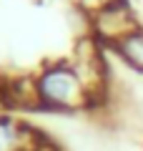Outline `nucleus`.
Instances as JSON below:
<instances>
[{
	"label": "nucleus",
	"mask_w": 143,
	"mask_h": 151,
	"mask_svg": "<svg viewBox=\"0 0 143 151\" xmlns=\"http://www.w3.org/2000/svg\"><path fill=\"white\" fill-rule=\"evenodd\" d=\"M35 88L40 108H48V111H75L93 103L90 86L68 63L48 65L35 78Z\"/></svg>",
	"instance_id": "nucleus-1"
},
{
	"label": "nucleus",
	"mask_w": 143,
	"mask_h": 151,
	"mask_svg": "<svg viewBox=\"0 0 143 151\" xmlns=\"http://www.w3.org/2000/svg\"><path fill=\"white\" fill-rule=\"evenodd\" d=\"M33 131L0 113V151H30Z\"/></svg>",
	"instance_id": "nucleus-2"
},
{
	"label": "nucleus",
	"mask_w": 143,
	"mask_h": 151,
	"mask_svg": "<svg viewBox=\"0 0 143 151\" xmlns=\"http://www.w3.org/2000/svg\"><path fill=\"white\" fill-rule=\"evenodd\" d=\"M113 48L118 50V55H121L126 63H131L133 68L143 70V28L131 30L126 38H121Z\"/></svg>",
	"instance_id": "nucleus-3"
}]
</instances>
